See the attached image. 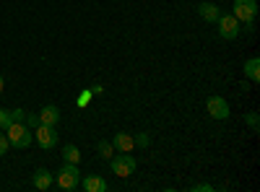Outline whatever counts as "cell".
I'll use <instances>...</instances> for the list:
<instances>
[{"label":"cell","instance_id":"cell-15","mask_svg":"<svg viewBox=\"0 0 260 192\" xmlns=\"http://www.w3.org/2000/svg\"><path fill=\"white\" fill-rule=\"evenodd\" d=\"M96 153H99L102 159L110 161V159L115 156V145H112L110 140H99V143H96Z\"/></svg>","mask_w":260,"mask_h":192},{"label":"cell","instance_id":"cell-10","mask_svg":"<svg viewBox=\"0 0 260 192\" xmlns=\"http://www.w3.org/2000/svg\"><path fill=\"white\" fill-rule=\"evenodd\" d=\"M37 117H39L42 125H57L60 122V109L55 104H47V106H42V109H39Z\"/></svg>","mask_w":260,"mask_h":192},{"label":"cell","instance_id":"cell-13","mask_svg":"<svg viewBox=\"0 0 260 192\" xmlns=\"http://www.w3.org/2000/svg\"><path fill=\"white\" fill-rule=\"evenodd\" d=\"M245 75H247L250 81H260V60H257V57L245 60Z\"/></svg>","mask_w":260,"mask_h":192},{"label":"cell","instance_id":"cell-3","mask_svg":"<svg viewBox=\"0 0 260 192\" xmlns=\"http://www.w3.org/2000/svg\"><path fill=\"white\" fill-rule=\"evenodd\" d=\"M110 166H112V172L117 174V177H130V174H136V159L130 156V153H117V156H112L110 159Z\"/></svg>","mask_w":260,"mask_h":192},{"label":"cell","instance_id":"cell-1","mask_svg":"<svg viewBox=\"0 0 260 192\" xmlns=\"http://www.w3.org/2000/svg\"><path fill=\"white\" fill-rule=\"evenodd\" d=\"M6 138H8V143L13 145V148H29L31 145V140H34V135H31V130L24 125V122H11L8 127H6Z\"/></svg>","mask_w":260,"mask_h":192},{"label":"cell","instance_id":"cell-17","mask_svg":"<svg viewBox=\"0 0 260 192\" xmlns=\"http://www.w3.org/2000/svg\"><path fill=\"white\" fill-rule=\"evenodd\" d=\"M8 148H11V143H8L6 133H0V156H6V153H8Z\"/></svg>","mask_w":260,"mask_h":192},{"label":"cell","instance_id":"cell-2","mask_svg":"<svg viewBox=\"0 0 260 192\" xmlns=\"http://www.w3.org/2000/svg\"><path fill=\"white\" fill-rule=\"evenodd\" d=\"M78 184H81L78 164H65L60 172H57V187L62 192H73V189H78Z\"/></svg>","mask_w":260,"mask_h":192},{"label":"cell","instance_id":"cell-19","mask_svg":"<svg viewBox=\"0 0 260 192\" xmlns=\"http://www.w3.org/2000/svg\"><path fill=\"white\" fill-rule=\"evenodd\" d=\"M11 117H13V122H24L26 109H11Z\"/></svg>","mask_w":260,"mask_h":192},{"label":"cell","instance_id":"cell-21","mask_svg":"<svg viewBox=\"0 0 260 192\" xmlns=\"http://www.w3.org/2000/svg\"><path fill=\"white\" fill-rule=\"evenodd\" d=\"M24 120H26V127H29V130H31V127H37V125H39V117H37V114H26Z\"/></svg>","mask_w":260,"mask_h":192},{"label":"cell","instance_id":"cell-18","mask_svg":"<svg viewBox=\"0 0 260 192\" xmlns=\"http://www.w3.org/2000/svg\"><path fill=\"white\" fill-rule=\"evenodd\" d=\"M91 96H94V94H91V89H89V91H83V94L78 96V106H89Z\"/></svg>","mask_w":260,"mask_h":192},{"label":"cell","instance_id":"cell-23","mask_svg":"<svg viewBox=\"0 0 260 192\" xmlns=\"http://www.w3.org/2000/svg\"><path fill=\"white\" fill-rule=\"evenodd\" d=\"M192 189H198V192H201V189H206V192H208V189H213V187H211V184H195Z\"/></svg>","mask_w":260,"mask_h":192},{"label":"cell","instance_id":"cell-6","mask_svg":"<svg viewBox=\"0 0 260 192\" xmlns=\"http://www.w3.org/2000/svg\"><path fill=\"white\" fill-rule=\"evenodd\" d=\"M37 143L39 148H45V151H50V148L57 145V133H55V125H37Z\"/></svg>","mask_w":260,"mask_h":192},{"label":"cell","instance_id":"cell-4","mask_svg":"<svg viewBox=\"0 0 260 192\" xmlns=\"http://www.w3.org/2000/svg\"><path fill=\"white\" fill-rule=\"evenodd\" d=\"M257 13V0H234V18L240 24H252Z\"/></svg>","mask_w":260,"mask_h":192},{"label":"cell","instance_id":"cell-24","mask_svg":"<svg viewBox=\"0 0 260 192\" xmlns=\"http://www.w3.org/2000/svg\"><path fill=\"white\" fill-rule=\"evenodd\" d=\"M3 89H6V81H3V75H0V94H3Z\"/></svg>","mask_w":260,"mask_h":192},{"label":"cell","instance_id":"cell-5","mask_svg":"<svg viewBox=\"0 0 260 192\" xmlns=\"http://www.w3.org/2000/svg\"><path fill=\"white\" fill-rule=\"evenodd\" d=\"M216 24H219V36L221 39H237V34H240V21H237L234 16H229V13L219 16Z\"/></svg>","mask_w":260,"mask_h":192},{"label":"cell","instance_id":"cell-14","mask_svg":"<svg viewBox=\"0 0 260 192\" xmlns=\"http://www.w3.org/2000/svg\"><path fill=\"white\" fill-rule=\"evenodd\" d=\"M62 159H65V164H81V151L76 145H65L62 148Z\"/></svg>","mask_w":260,"mask_h":192},{"label":"cell","instance_id":"cell-7","mask_svg":"<svg viewBox=\"0 0 260 192\" xmlns=\"http://www.w3.org/2000/svg\"><path fill=\"white\" fill-rule=\"evenodd\" d=\"M206 109H208V114H211L213 120H226V117H229V104H226L224 96H211V99L206 101Z\"/></svg>","mask_w":260,"mask_h":192},{"label":"cell","instance_id":"cell-20","mask_svg":"<svg viewBox=\"0 0 260 192\" xmlns=\"http://www.w3.org/2000/svg\"><path fill=\"white\" fill-rule=\"evenodd\" d=\"M247 125H250L252 130L257 133V112H250V114H247Z\"/></svg>","mask_w":260,"mask_h":192},{"label":"cell","instance_id":"cell-12","mask_svg":"<svg viewBox=\"0 0 260 192\" xmlns=\"http://www.w3.org/2000/svg\"><path fill=\"white\" fill-rule=\"evenodd\" d=\"M198 16L203 21H208V24H216V18L221 16V11H219V6H216V3H201L198 6Z\"/></svg>","mask_w":260,"mask_h":192},{"label":"cell","instance_id":"cell-22","mask_svg":"<svg viewBox=\"0 0 260 192\" xmlns=\"http://www.w3.org/2000/svg\"><path fill=\"white\" fill-rule=\"evenodd\" d=\"M133 140H136V145H141V148H146V145H148V135H146V133H141V135H138V138H133Z\"/></svg>","mask_w":260,"mask_h":192},{"label":"cell","instance_id":"cell-9","mask_svg":"<svg viewBox=\"0 0 260 192\" xmlns=\"http://www.w3.org/2000/svg\"><path fill=\"white\" fill-rule=\"evenodd\" d=\"M31 182H34L37 189H50V187L55 184V174L47 172V169H37L34 177H31Z\"/></svg>","mask_w":260,"mask_h":192},{"label":"cell","instance_id":"cell-8","mask_svg":"<svg viewBox=\"0 0 260 192\" xmlns=\"http://www.w3.org/2000/svg\"><path fill=\"white\" fill-rule=\"evenodd\" d=\"M112 145H115L117 153H130L136 148V140H133V135H130V133H117L112 138Z\"/></svg>","mask_w":260,"mask_h":192},{"label":"cell","instance_id":"cell-16","mask_svg":"<svg viewBox=\"0 0 260 192\" xmlns=\"http://www.w3.org/2000/svg\"><path fill=\"white\" fill-rule=\"evenodd\" d=\"M13 122V117H11V109H0V130H6V127Z\"/></svg>","mask_w":260,"mask_h":192},{"label":"cell","instance_id":"cell-11","mask_svg":"<svg viewBox=\"0 0 260 192\" xmlns=\"http://www.w3.org/2000/svg\"><path fill=\"white\" fill-rule=\"evenodd\" d=\"M81 187H83L86 192H107V182H104L99 174L83 177V179H81Z\"/></svg>","mask_w":260,"mask_h":192}]
</instances>
